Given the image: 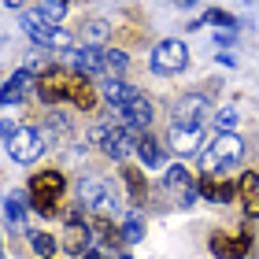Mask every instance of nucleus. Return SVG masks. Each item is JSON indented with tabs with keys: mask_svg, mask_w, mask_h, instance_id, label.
I'll return each instance as SVG.
<instances>
[{
	"mask_svg": "<svg viewBox=\"0 0 259 259\" xmlns=\"http://www.w3.org/2000/svg\"><path fill=\"white\" fill-rule=\"evenodd\" d=\"M22 26H26V33L37 45H45V49H70V37L63 30H56V22H49L41 11H22Z\"/></svg>",
	"mask_w": 259,
	"mask_h": 259,
	"instance_id": "4",
	"label": "nucleus"
},
{
	"mask_svg": "<svg viewBox=\"0 0 259 259\" xmlns=\"http://www.w3.org/2000/svg\"><path fill=\"white\" fill-rule=\"evenodd\" d=\"M200 196H207V200H215V204H230L233 200V193H241V189H233L230 182H222V185H215L211 182V174H204V178H200Z\"/></svg>",
	"mask_w": 259,
	"mask_h": 259,
	"instance_id": "18",
	"label": "nucleus"
},
{
	"mask_svg": "<svg viewBox=\"0 0 259 259\" xmlns=\"http://www.w3.org/2000/svg\"><path fill=\"white\" fill-rule=\"evenodd\" d=\"M81 37H85V49H100V45L108 41V22H89V26L81 30Z\"/></svg>",
	"mask_w": 259,
	"mask_h": 259,
	"instance_id": "23",
	"label": "nucleus"
},
{
	"mask_svg": "<svg viewBox=\"0 0 259 259\" xmlns=\"http://www.w3.org/2000/svg\"><path fill=\"white\" fill-rule=\"evenodd\" d=\"M204 115H207L204 97H185L178 108H174V122H204Z\"/></svg>",
	"mask_w": 259,
	"mask_h": 259,
	"instance_id": "17",
	"label": "nucleus"
},
{
	"mask_svg": "<svg viewBox=\"0 0 259 259\" xmlns=\"http://www.w3.org/2000/svg\"><path fill=\"white\" fill-rule=\"evenodd\" d=\"M67 70H74V74H97V70H104V52L100 49H70L67 52Z\"/></svg>",
	"mask_w": 259,
	"mask_h": 259,
	"instance_id": "11",
	"label": "nucleus"
},
{
	"mask_svg": "<svg viewBox=\"0 0 259 259\" xmlns=\"http://www.w3.org/2000/svg\"><path fill=\"white\" fill-rule=\"evenodd\" d=\"M70 100H74L81 111H93V108H97V93L89 89V81L81 78V74L74 78V97H70Z\"/></svg>",
	"mask_w": 259,
	"mask_h": 259,
	"instance_id": "21",
	"label": "nucleus"
},
{
	"mask_svg": "<svg viewBox=\"0 0 259 259\" xmlns=\"http://www.w3.org/2000/svg\"><path fill=\"white\" fill-rule=\"evenodd\" d=\"M63 248L70 252V255H85L89 248H93V226H85L78 215H70L67 219V233H63Z\"/></svg>",
	"mask_w": 259,
	"mask_h": 259,
	"instance_id": "10",
	"label": "nucleus"
},
{
	"mask_svg": "<svg viewBox=\"0 0 259 259\" xmlns=\"http://www.w3.org/2000/svg\"><path fill=\"white\" fill-rule=\"evenodd\" d=\"M189 63V49H185V41H159L156 49H152V70L156 74H178V70Z\"/></svg>",
	"mask_w": 259,
	"mask_h": 259,
	"instance_id": "5",
	"label": "nucleus"
},
{
	"mask_svg": "<svg viewBox=\"0 0 259 259\" xmlns=\"http://www.w3.org/2000/svg\"><path fill=\"white\" fill-rule=\"evenodd\" d=\"M215 126H219V134H230V130L237 126V111H233V108H222V111L215 115Z\"/></svg>",
	"mask_w": 259,
	"mask_h": 259,
	"instance_id": "29",
	"label": "nucleus"
},
{
	"mask_svg": "<svg viewBox=\"0 0 259 259\" xmlns=\"http://www.w3.org/2000/svg\"><path fill=\"white\" fill-rule=\"evenodd\" d=\"M134 134H137V130H130V126H119V130H115V126H97V130H93V141H97L111 159H126L130 152L137 148Z\"/></svg>",
	"mask_w": 259,
	"mask_h": 259,
	"instance_id": "6",
	"label": "nucleus"
},
{
	"mask_svg": "<svg viewBox=\"0 0 259 259\" xmlns=\"http://www.w3.org/2000/svg\"><path fill=\"white\" fill-rule=\"evenodd\" d=\"M244 156V141L237 134H219L211 141V148L200 156V170L204 174H226L233 170V163Z\"/></svg>",
	"mask_w": 259,
	"mask_h": 259,
	"instance_id": "1",
	"label": "nucleus"
},
{
	"mask_svg": "<svg viewBox=\"0 0 259 259\" xmlns=\"http://www.w3.org/2000/svg\"><path fill=\"white\" fill-rule=\"evenodd\" d=\"M237 189H241L244 215H248V219H259V174H255V170H248V174L241 178V185H237Z\"/></svg>",
	"mask_w": 259,
	"mask_h": 259,
	"instance_id": "15",
	"label": "nucleus"
},
{
	"mask_svg": "<svg viewBox=\"0 0 259 259\" xmlns=\"http://www.w3.org/2000/svg\"><path fill=\"white\" fill-rule=\"evenodd\" d=\"M26 70H41V74H49V70H56V63L45 52H33V56H26Z\"/></svg>",
	"mask_w": 259,
	"mask_h": 259,
	"instance_id": "27",
	"label": "nucleus"
},
{
	"mask_svg": "<svg viewBox=\"0 0 259 259\" xmlns=\"http://www.w3.org/2000/svg\"><path fill=\"white\" fill-rule=\"evenodd\" d=\"M204 19L215 26H233V15H226V11H204Z\"/></svg>",
	"mask_w": 259,
	"mask_h": 259,
	"instance_id": "31",
	"label": "nucleus"
},
{
	"mask_svg": "<svg viewBox=\"0 0 259 259\" xmlns=\"http://www.w3.org/2000/svg\"><path fill=\"white\" fill-rule=\"evenodd\" d=\"M37 11H41V15L49 19V22H60V19L67 15V4H63V0H41V8H37Z\"/></svg>",
	"mask_w": 259,
	"mask_h": 259,
	"instance_id": "25",
	"label": "nucleus"
},
{
	"mask_svg": "<svg viewBox=\"0 0 259 259\" xmlns=\"http://www.w3.org/2000/svg\"><path fill=\"white\" fill-rule=\"evenodd\" d=\"M63 189H67V182H63L60 170H41V174H33V178H30V204H33V211L52 215L56 204L63 200Z\"/></svg>",
	"mask_w": 259,
	"mask_h": 259,
	"instance_id": "2",
	"label": "nucleus"
},
{
	"mask_svg": "<svg viewBox=\"0 0 259 259\" xmlns=\"http://www.w3.org/2000/svg\"><path fill=\"white\" fill-rule=\"evenodd\" d=\"M137 156H141V163H145V167H159V163H163V152H159V145H156L148 134L137 137Z\"/></svg>",
	"mask_w": 259,
	"mask_h": 259,
	"instance_id": "20",
	"label": "nucleus"
},
{
	"mask_svg": "<svg viewBox=\"0 0 259 259\" xmlns=\"http://www.w3.org/2000/svg\"><path fill=\"white\" fill-rule=\"evenodd\" d=\"M4 215H8V222H19L22 219V204L15 196H8V204H4Z\"/></svg>",
	"mask_w": 259,
	"mask_h": 259,
	"instance_id": "30",
	"label": "nucleus"
},
{
	"mask_svg": "<svg viewBox=\"0 0 259 259\" xmlns=\"http://www.w3.org/2000/svg\"><path fill=\"white\" fill-rule=\"evenodd\" d=\"M163 182H167V189H170V196H178V204H193L196 200V185L189 182V170L185 167H170L167 174H163Z\"/></svg>",
	"mask_w": 259,
	"mask_h": 259,
	"instance_id": "13",
	"label": "nucleus"
},
{
	"mask_svg": "<svg viewBox=\"0 0 259 259\" xmlns=\"http://www.w3.org/2000/svg\"><path fill=\"white\" fill-rule=\"evenodd\" d=\"M74 78H78V74H74ZM74 78L60 74V70H49V74H41V81H37L41 100H45V104H56V100H63V97H74Z\"/></svg>",
	"mask_w": 259,
	"mask_h": 259,
	"instance_id": "9",
	"label": "nucleus"
},
{
	"mask_svg": "<svg viewBox=\"0 0 259 259\" xmlns=\"http://www.w3.org/2000/svg\"><path fill=\"white\" fill-rule=\"evenodd\" d=\"M122 182H126V189H130V200L141 204V200H145V178H141V170L137 167H126L122 170Z\"/></svg>",
	"mask_w": 259,
	"mask_h": 259,
	"instance_id": "22",
	"label": "nucleus"
},
{
	"mask_svg": "<svg viewBox=\"0 0 259 259\" xmlns=\"http://www.w3.org/2000/svg\"><path fill=\"white\" fill-rule=\"evenodd\" d=\"M204 141V122H170V148L178 156H189Z\"/></svg>",
	"mask_w": 259,
	"mask_h": 259,
	"instance_id": "8",
	"label": "nucleus"
},
{
	"mask_svg": "<svg viewBox=\"0 0 259 259\" xmlns=\"http://www.w3.org/2000/svg\"><path fill=\"white\" fill-rule=\"evenodd\" d=\"M141 93L134 89V85H126V81H119V78H108L104 81V100L111 104V108H126L130 100H137Z\"/></svg>",
	"mask_w": 259,
	"mask_h": 259,
	"instance_id": "16",
	"label": "nucleus"
},
{
	"mask_svg": "<svg viewBox=\"0 0 259 259\" xmlns=\"http://www.w3.org/2000/svg\"><path fill=\"white\" fill-rule=\"evenodd\" d=\"M78 259H100V255H97V252H93V248H89L85 255H78Z\"/></svg>",
	"mask_w": 259,
	"mask_h": 259,
	"instance_id": "32",
	"label": "nucleus"
},
{
	"mask_svg": "<svg viewBox=\"0 0 259 259\" xmlns=\"http://www.w3.org/2000/svg\"><path fill=\"white\" fill-rule=\"evenodd\" d=\"M182 4H196V0H182Z\"/></svg>",
	"mask_w": 259,
	"mask_h": 259,
	"instance_id": "34",
	"label": "nucleus"
},
{
	"mask_svg": "<svg viewBox=\"0 0 259 259\" xmlns=\"http://www.w3.org/2000/svg\"><path fill=\"white\" fill-rule=\"evenodd\" d=\"M126 67H130V56H126V52H115V49H111V52H104V70H108V74L119 78Z\"/></svg>",
	"mask_w": 259,
	"mask_h": 259,
	"instance_id": "24",
	"label": "nucleus"
},
{
	"mask_svg": "<svg viewBox=\"0 0 259 259\" xmlns=\"http://www.w3.org/2000/svg\"><path fill=\"white\" fill-rule=\"evenodd\" d=\"M4 4H8V8H22V0H4Z\"/></svg>",
	"mask_w": 259,
	"mask_h": 259,
	"instance_id": "33",
	"label": "nucleus"
},
{
	"mask_svg": "<svg viewBox=\"0 0 259 259\" xmlns=\"http://www.w3.org/2000/svg\"><path fill=\"white\" fill-rule=\"evenodd\" d=\"M78 200L93 211H100V215H115L119 211V196H115V189L104 178H81L78 182Z\"/></svg>",
	"mask_w": 259,
	"mask_h": 259,
	"instance_id": "3",
	"label": "nucleus"
},
{
	"mask_svg": "<svg viewBox=\"0 0 259 259\" xmlns=\"http://www.w3.org/2000/svg\"><path fill=\"white\" fill-rule=\"evenodd\" d=\"M122 259H130V255H122Z\"/></svg>",
	"mask_w": 259,
	"mask_h": 259,
	"instance_id": "35",
	"label": "nucleus"
},
{
	"mask_svg": "<svg viewBox=\"0 0 259 259\" xmlns=\"http://www.w3.org/2000/svg\"><path fill=\"white\" fill-rule=\"evenodd\" d=\"M8 152H11V159H15V163H33V159L45 152L41 130H30V126L15 130V134L8 137Z\"/></svg>",
	"mask_w": 259,
	"mask_h": 259,
	"instance_id": "7",
	"label": "nucleus"
},
{
	"mask_svg": "<svg viewBox=\"0 0 259 259\" xmlns=\"http://www.w3.org/2000/svg\"><path fill=\"white\" fill-rule=\"evenodd\" d=\"M141 237H145V222H141L137 215H130V219H126V226H122V241H130V244H137Z\"/></svg>",
	"mask_w": 259,
	"mask_h": 259,
	"instance_id": "26",
	"label": "nucleus"
},
{
	"mask_svg": "<svg viewBox=\"0 0 259 259\" xmlns=\"http://www.w3.org/2000/svg\"><path fill=\"white\" fill-rule=\"evenodd\" d=\"M119 119H122V126H130V130L141 134V130L152 122V104L145 97H137V100H130L126 108H119Z\"/></svg>",
	"mask_w": 259,
	"mask_h": 259,
	"instance_id": "14",
	"label": "nucleus"
},
{
	"mask_svg": "<svg viewBox=\"0 0 259 259\" xmlns=\"http://www.w3.org/2000/svg\"><path fill=\"white\" fill-rule=\"evenodd\" d=\"M30 74H33V70H26V67H22L19 74H15V78H11L8 85H4V93H0V104H19V97L30 89Z\"/></svg>",
	"mask_w": 259,
	"mask_h": 259,
	"instance_id": "19",
	"label": "nucleus"
},
{
	"mask_svg": "<svg viewBox=\"0 0 259 259\" xmlns=\"http://www.w3.org/2000/svg\"><path fill=\"white\" fill-rule=\"evenodd\" d=\"M248 244H252L248 233H241V237L215 233V237H211V252H215V259H244L248 255Z\"/></svg>",
	"mask_w": 259,
	"mask_h": 259,
	"instance_id": "12",
	"label": "nucleus"
},
{
	"mask_svg": "<svg viewBox=\"0 0 259 259\" xmlns=\"http://www.w3.org/2000/svg\"><path fill=\"white\" fill-rule=\"evenodd\" d=\"M30 241H33V252H37V255H45V259H49V255L56 252V241L49 237V233H33Z\"/></svg>",
	"mask_w": 259,
	"mask_h": 259,
	"instance_id": "28",
	"label": "nucleus"
}]
</instances>
